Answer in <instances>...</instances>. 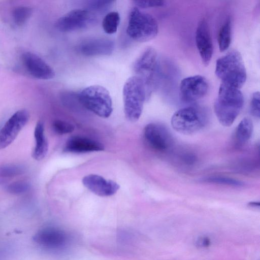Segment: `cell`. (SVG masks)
<instances>
[{"label":"cell","instance_id":"cell-1","mask_svg":"<svg viewBox=\"0 0 260 260\" xmlns=\"http://www.w3.org/2000/svg\"><path fill=\"white\" fill-rule=\"evenodd\" d=\"M243 105L244 96L240 89L221 83L214 102V110L221 125L226 127L231 126Z\"/></svg>","mask_w":260,"mask_h":260},{"label":"cell","instance_id":"cell-2","mask_svg":"<svg viewBox=\"0 0 260 260\" xmlns=\"http://www.w3.org/2000/svg\"><path fill=\"white\" fill-rule=\"evenodd\" d=\"M215 73L221 83L238 89L241 88L246 80L242 57L236 50L231 51L217 60Z\"/></svg>","mask_w":260,"mask_h":260},{"label":"cell","instance_id":"cell-3","mask_svg":"<svg viewBox=\"0 0 260 260\" xmlns=\"http://www.w3.org/2000/svg\"><path fill=\"white\" fill-rule=\"evenodd\" d=\"M122 94L125 116L135 122L140 117L144 102L148 98L145 85L139 77H131L124 84Z\"/></svg>","mask_w":260,"mask_h":260},{"label":"cell","instance_id":"cell-4","mask_svg":"<svg viewBox=\"0 0 260 260\" xmlns=\"http://www.w3.org/2000/svg\"><path fill=\"white\" fill-rule=\"evenodd\" d=\"M158 31V24L150 14L138 7L129 12L126 33L135 41L144 42L155 38Z\"/></svg>","mask_w":260,"mask_h":260},{"label":"cell","instance_id":"cell-5","mask_svg":"<svg viewBox=\"0 0 260 260\" xmlns=\"http://www.w3.org/2000/svg\"><path fill=\"white\" fill-rule=\"evenodd\" d=\"M78 99L85 108L102 118H108L113 111L112 101L108 90L104 87L94 85L82 89Z\"/></svg>","mask_w":260,"mask_h":260},{"label":"cell","instance_id":"cell-6","mask_svg":"<svg viewBox=\"0 0 260 260\" xmlns=\"http://www.w3.org/2000/svg\"><path fill=\"white\" fill-rule=\"evenodd\" d=\"M173 128L182 134L190 135L201 131L206 124L205 114L194 107L181 108L173 115L171 118Z\"/></svg>","mask_w":260,"mask_h":260},{"label":"cell","instance_id":"cell-7","mask_svg":"<svg viewBox=\"0 0 260 260\" xmlns=\"http://www.w3.org/2000/svg\"><path fill=\"white\" fill-rule=\"evenodd\" d=\"M33 241L43 250L52 252H61L70 246L71 235L63 230L55 226H46L38 231Z\"/></svg>","mask_w":260,"mask_h":260},{"label":"cell","instance_id":"cell-8","mask_svg":"<svg viewBox=\"0 0 260 260\" xmlns=\"http://www.w3.org/2000/svg\"><path fill=\"white\" fill-rule=\"evenodd\" d=\"M158 64L156 50L152 48H146L136 59L134 64V70L137 76L144 82L148 97L154 86L157 74Z\"/></svg>","mask_w":260,"mask_h":260},{"label":"cell","instance_id":"cell-9","mask_svg":"<svg viewBox=\"0 0 260 260\" xmlns=\"http://www.w3.org/2000/svg\"><path fill=\"white\" fill-rule=\"evenodd\" d=\"M143 136L147 144L155 152H167L173 146L172 136L167 128L161 124H148L144 129Z\"/></svg>","mask_w":260,"mask_h":260},{"label":"cell","instance_id":"cell-10","mask_svg":"<svg viewBox=\"0 0 260 260\" xmlns=\"http://www.w3.org/2000/svg\"><path fill=\"white\" fill-rule=\"evenodd\" d=\"M91 12L83 9H75L60 17L55 23L57 29L62 32H71L82 29L95 22Z\"/></svg>","mask_w":260,"mask_h":260},{"label":"cell","instance_id":"cell-11","mask_svg":"<svg viewBox=\"0 0 260 260\" xmlns=\"http://www.w3.org/2000/svg\"><path fill=\"white\" fill-rule=\"evenodd\" d=\"M29 113L25 109L15 112L0 129V150L10 145L27 123Z\"/></svg>","mask_w":260,"mask_h":260},{"label":"cell","instance_id":"cell-12","mask_svg":"<svg viewBox=\"0 0 260 260\" xmlns=\"http://www.w3.org/2000/svg\"><path fill=\"white\" fill-rule=\"evenodd\" d=\"M179 88L182 100L192 103L205 96L208 90V84L204 77L194 75L183 79Z\"/></svg>","mask_w":260,"mask_h":260},{"label":"cell","instance_id":"cell-13","mask_svg":"<svg viewBox=\"0 0 260 260\" xmlns=\"http://www.w3.org/2000/svg\"><path fill=\"white\" fill-rule=\"evenodd\" d=\"M21 59L24 67L32 76L43 80L51 79L55 76L53 69L37 54L25 52Z\"/></svg>","mask_w":260,"mask_h":260},{"label":"cell","instance_id":"cell-14","mask_svg":"<svg viewBox=\"0 0 260 260\" xmlns=\"http://www.w3.org/2000/svg\"><path fill=\"white\" fill-rule=\"evenodd\" d=\"M83 185L94 194L100 197H109L114 194L119 189L116 182L107 180L100 175L89 174L82 179Z\"/></svg>","mask_w":260,"mask_h":260},{"label":"cell","instance_id":"cell-15","mask_svg":"<svg viewBox=\"0 0 260 260\" xmlns=\"http://www.w3.org/2000/svg\"><path fill=\"white\" fill-rule=\"evenodd\" d=\"M196 42L202 63L207 66L212 57L213 47L210 30L205 20L199 23L196 32Z\"/></svg>","mask_w":260,"mask_h":260},{"label":"cell","instance_id":"cell-16","mask_svg":"<svg viewBox=\"0 0 260 260\" xmlns=\"http://www.w3.org/2000/svg\"><path fill=\"white\" fill-rule=\"evenodd\" d=\"M114 46V42L110 39L94 38L82 43L79 47V51L87 56L109 55L112 53Z\"/></svg>","mask_w":260,"mask_h":260},{"label":"cell","instance_id":"cell-17","mask_svg":"<svg viewBox=\"0 0 260 260\" xmlns=\"http://www.w3.org/2000/svg\"><path fill=\"white\" fill-rule=\"evenodd\" d=\"M104 149L100 142L82 136H73L66 142L64 150L73 153H87L101 151Z\"/></svg>","mask_w":260,"mask_h":260},{"label":"cell","instance_id":"cell-18","mask_svg":"<svg viewBox=\"0 0 260 260\" xmlns=\"http://www.w3.org/2000/svg\"><path fill=\"white\" fill-rule=\"evenodd\" d=\"M34 138L35 145L32 152V156L35 159L40 160L45 157L48 150V143L45 134L44 124L41 121H38L36 125Z\"/></svg>","mask_w":260,"mask_h":260},{"label":"cell","instance_id":"cell-19","mask_svg":"<svg viewBox=\"0 0 260 260\" xmlns=\"http://www.w3.org/2000/svg\"><path fill=\"white\" fill-rule=\"evenodd\" d=\"M253 127L252 122L248 118H244L239 122L234 134L237 146L241 147L248 142L252 136Z\"/></svg>","mask_w":260,"mask_h":260},{"label":"cell","instance_id":"cell-20","mask_svg":"<svg viewBox=\"0 0 260 260\" xmlns=\"http://www.w3.org/2000/svg\"><path fill=\"white\" fill-rule=\"evenodd\" d=\"M231 22L228 18L220 27L218 35V43L220 51L227 50L231 42Z\"/></svg>","mask_w":260,"mask_h":260},{"label":"cell","instance_id":"cell-21","mask_svg":"<svg viewBox=\"0 0 260 260\" xmlns=\"http://www.w3.org/2000/svg\"><path fill=\"white\" fill-rule=\"evenodd\" d=\"M24 168L18 165H4L0 166V183H3L23 173Z\"/></svg>","mask_w":260,"mask_h":260},{"label":"cell","instance_id":"cell-22","mask_svg":"<svg viewBox=\"0 0 260 260\" xmlns=\"http://www.w3.org/2000/svg\"><path fill=\"white\" fill-rule=\"evenodd\" d=\"M120 20L117 12L112 11L107 13L103 18L102 27L108 34H113L117 31Z\"/></svg>","mask_w":260,"mask_h":260},{"label":"cell","instance_id":"cell-23","mask_svg":"<svg viewBox=\"0 0 260 260\" xmlns=\"http://www.w3.org/2000/svg\"><path fill=\"white\" fill-rule=\"evenodd\" d=\"M32 14V9L28 6H19L13 11L12 17L16 25L22 26L24 24Z\"/></svg>","mask_w":260,"mask_h":260},{"label":"cell","instance_id":"cell-24","mask_svg":"<svg viewBox=\"0 0 260 260\" xmlns=\"http://www.w3.org/2000/svg\"><path fill=\"white\" fill-rule=\"evenodd\" d=\"M203 181L205 182L228 185L234 187H241L244 185L242 181L228 177L220 176H212L206 177Z\"/></svg>","mask_w":260,"mask_h":260},{"label":"cell","instance_id":"cell-25","mask_svg":"<svg viewBox=\"0 0 260 260\" xmlns=\"http://www.w3.org/2000/svg\"><path fill=\"white\" fill-rule=\"evenodd\" d=\"M29 187V185L27 182L17 181L8 185L6 189L8 192L12 194L20 195L27 192Z\"/></svg>","mask_w":260,"mask_h":260},{"label":"cell","instance_id":"cell-26","mask_svg":"<svg viewBox=\"0 0 260 260\" xmlns=\"http://www.w3.org/2000/svg\"><path fill=\"white\" fill-rule=\"evenodd\" d=\"M52 128L55 133L60 135L71 133L74 130V126L72 124L60 120H55Z\"/></svg>","mask_w":260,"mask_h":260},{"label":"cell","instance_id":"cell-27","mask_svg":"<svg viewBox=\"0 0 260 260\" xmlns=\"http://www.w3.org/2000/svg\"><path fill=\"white\" fill-rule=\"evenodd\" d=\"M250 110L253 116L258 119L259 118V91L255 92L252 94L250 104Z\"/></svg>","mask_w":260,"mask_h":260},{"label":"cell","instance_id":"cell-28","mask_svg":"<svg viewBox=\"0 0 260 260\" xmlns=\"http://www.w3.org/2000/svg\"><path fill=\"white\" fill-rule=\"evenodd\" d=\"M133 2L138 7L147 8L150 7H161L165 5L164 1H134Z\"/></svg>","mask_w":260,"mask_h":260},{"label":"cell","instance_id":"cell-29","mask_svg":"<svg viewBox=\"0 0 260 260\" xmlns=\"http://www.w3.org/2000/svg\"><path fill=\"white\" fill-rule=\"evenodd\" d=\"M114 1H94L90 2L89 8L92 10L102 11L108 8Z\"/></svg>","mask_w":260,"mask_h":260},{"label":"cell","instance_id":"cell-30","mask_svg":"<svg viewBox=\"0 0 260 260\" xmlns=\"http://www.w3.org/2000/svg\"><path fill=\"white\" fill-rule=\"evenodd\" d=\"M197 243L201 247H207L210 244V240L207 237H201Z\"/></svg>","mask_w":260,"mask_h":260},{"label":"cell","instance_id":"cell-31","mask_svg":"<svg viewBox=\"0 0 260 260\" xmlns=\"http://www.w3.org/2000/svg\"><path fill=\"white\" fill-rule=\"evenodd\" d=\"M249 206L252 207H259V203L258 202H251L249 203Z\"/></svg>","mask_w":260,"mask_h":260}]
</instances>
